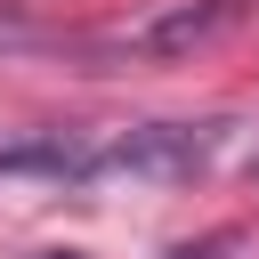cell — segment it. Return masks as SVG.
<instances>
[{
    "label": "cell",
    "mask_w": 259,
    "mask_h": 259,
    "mask_svg": "<svg viewBox=\"0 0 259 259\" xmlns=\"http://www.w3.org/2000/svg\"><path fill=\"white\" fill-rule=\"evenodd\" d=\"M227 121H146L97 146V178H138V186H186L194 170H210Z\"/></svg>",
    "instance_id": "obj_1"
},
{
    "label": "cell",
    "mask_w": 259,
    "mask_h": 259,
    "mask_svg": "<svg viewBox=\"0 0 259 259\" xmlns=\"http://www.w3.org/2000/svg\"><path fill=\"white\" fill-rule=\"evenodd\" d=\"M235 24H243V0H178V8L146 16L121 49H138V57H178V49H202V40L235 32Z\"/></svg>",
    "instance_id": "obj_2"
},
{
    "label": "cell",
    "mask_w": 259,
    "mask_h": 259,
    "mask_svg": "<svg viewBox=\"0 0 259 259\" xmlns=\"http://www.w3.org/2000/svg\"><path fill=\"white\" fill-rule=\"evenodd\" d=\"M0 178H97V138L81 130H40V138H8L0 146Z\"/></svg>",
    "instance_id": "obj_3"
},
{
    "label": "cell",
    "mask_w": 259,
    "mask_h": 259,
    "mask_svg": "<svg viewBox=\"0 0 259 259\" xmlns=\"http://www.w3.org/2000/svg\"><path fill=\"white\" fill-rule=\"evenodd\" d=\"M0 40H24V32H16V24H8V16H0Z\"/></svg>",
    "instance_id": "obj_4"
},
{
    "label": "cell",
    "mask_w": 259,
    "mask_h": 259,
    "mask_svg": "<svg viewBox=\"0 0 259 259\" xmlns=\"http://www.w3.org/2000/svg\"><path fill=\"white\" fill-rule=\"evenodd\" d=\"M251 178H259V162H251Z\"/></svg>",
    "instance_id": "obj_5"
},
{
    "label": "cell",
    "mask_w": 259,
    "mask_h": 259,
    "mask_svg": "<svg viewBox=\"0 0 259 259\" xmlns=\"http://www.w3.org/2000/svg\"><path fill=\"white\" fill-rule=\"evenodd\" d=\"M65 259H73V251H65Z\"/></svg>",
    "instance_id": "obj_6"
}]
</instances>
